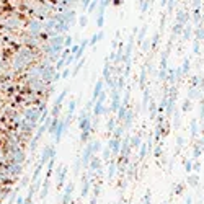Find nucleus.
I'll return each instance as SVG.
<instances>
[{"mask_svg":"<svg viewBox=\"0 0 204 204\" xmlns=\"http://www.w3.org/2000/svg\"><path fill=\"white\" fill-rule=\"evenodd\" d=\"M70 42H72V38H67V41H65V46H69Z\"/></svg>","mask_w":204,"mask_h":204,"instance_id":"2","label":"nucleus"},{"mask_svg":"<svg viewBox=\"0 0 204 204\" xmlns=\"http://www.w3.org/2000/svg\"><path fill=\"white\" fill-rule=\"evenodd\" d=\"M72 185H69L67 186V190H65V196H64V204H67V201H69V196H70V193H72Z\"/></svg>","mask_w":204,"mask_h":204,"instance_id":"1","label":"nucleus"}]
</instances>
